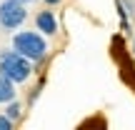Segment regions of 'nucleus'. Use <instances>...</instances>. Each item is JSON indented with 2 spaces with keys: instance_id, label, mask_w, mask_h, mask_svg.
<instances>
[{
  "instance_id": "f257e3e1",
  "label": "nucleus",
  "mask_w": 135,
  "mask_h": 130,
  "mask_svg": "<svg viewBox=\"0 0 135 130\" xmlns=\"http://www.w3.org/2000/svg\"><path fill=\"white\" fill-rule=\"evenodd\" d=\"M13 50L20 53L23 58H28L33 65H38L48 55V40L38 30H18L13 35Z\"/></svg>"
},
{
  "instance_id": "f03ea898",
  "label": "nucleus",
  "mask_w": 135,
  "mask_h": 130,
  "mask_svg": "<svg viewBox=\"0 0 135 130\" xmlns=\"http://www.w3.org/2000/svg\"><path fill=\"white\" fill-rule=\"evenodd\" d=\"M35 68L28 58H23L15 50H3L0 53V75H5L10 83L15 85H25V83L33 78Z\"/></svg>"
},
{
  "instance_id": "7ed1b4c3",
  "label": "nucleus",
  "mask_w": 135,
  "mask_h": 130,
  "mask_svg": "<svg viewBox=\"0 0 135 130\" xmlns=\"http://www.w3.org/2000/svg\"><path fill=\"white\" fill-rule=\"evenodd\" d=\"M28 20V10H25V3L20 0H3L0 3V25L5 30H15Z\"/></svg>"
},
{
  "instance_id": "20e7f679",
  "label": "nucleus",
  "mask_w": 135,
  "mask_h": 130,
  "mask_svg": "<svg viewBox=\"0 0 135 130\" xmlns=\"http://www.w3.org/2000/svg\"><path fill=\"white\" fill-rule=\"evenodd\" d=\"M35 30L43 35H55L58 33V20H55V15L50 13V10H40L38 15H35Z\"/></svg>"
},
{
  "instance_id": "39448f33",
  "label": "nucleus",
  "mask_w": 135,
  "mask_h": 130,
  "mask_svg": "<svg viewBox=\"0 0 135 130\" xmlns=\"http://www.w3.org/2000/svg\"><path fill=\"white\" fill-rule=\"evenodd\" d=\"M3 113H5V115H8L13 123H15V125H18V123H20V118H23V103L13 98V100H8V103H5V110H3Z\"/></svg>"
},
{
  "instance_id": "423d86ee",
  "label": "nucleus",
  "mask_w": 135,
  "mask_h": 130,
  "mask_svg": "<svg viewBox=\"0 0 135 130\" xmlns=\"http://www.w3.org/2000/svg\"><path fill=\"white\" fill-rule=\"evenodd\" d=\"M15 98V83H10L5 75H0V105Z\"/></svg>"
},
{
  "instance_id": "0eeeda50",
  "label": "nucleus",
  "mask_w": 135,
  "mask_h": 130,
  "mask_svg": "<svg viewBox=\"0 0 135 130\" xmlns=\"http://www.w3.org/2000/svg\"><path fill=\"white\" fill-rule=\"evenodd\" d=\"M13 128H15V123L10 120L5 113H0V130H13Z\"/></svg>"
},
{
  "instance_id": "6e6552de",
  "label": "nucleus",
  "mask_w": 135,
  "mask_h": 130,
  "mask_svg": "<svg viewBox=\"0 0 135 130\" xmlns=\"http://www.w3.org/2000/svg\"><path fill=\"white\" fill-rule=\"evenodd\" d=\"M43 3H48V5H60L63 0H43Z\"/></svg>"
},
{
  "instance_id": "1a4fd4ad",
  "label": "nucleus",
  "mask_w": 135,
  "mask_h": 130,
  "mask_svg": "<svg viewBox=\"0 0 135 130\" xmlns=\"http://www.w3.org/2000/svg\"><path fill=\"white\" fill-rule=\"evenodd\" d=\"M133 58H135V38H133Z\"/></svg>"
},
{
  "instance_id": "9d476101",
  "label": "nucleus",
  "mask_w": 135,
  "mask_h": 130,
  "mask_svg": "<svg viewBox=\"0 0 135 130\" xmlns=\"http://www.w3.org/2000/svg\"><path fill=\"white\" fill-rule=\"evenodd\" d=\"M20 3H25V5H28V3H35V0H20Z\"/></svg>"
}]
</instances>
